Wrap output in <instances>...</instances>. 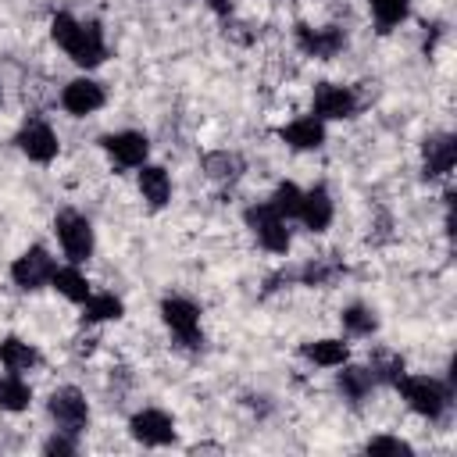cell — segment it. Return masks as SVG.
<instances>
[{"instance_id":"6da1fadb","label":"cell","mask_w":457,"mask_h":457,"mask_svg":"<svg viewBox=\"0 0 457 457\" xmlns=\"http://www.w3.org/2000/svg\"><path fill=\"white\" fill-rule=\"evenodd\" d=\"M50 39L79 71H96L111 57L107 32L96 18H79L71 11H57V14H50Z\"/></svg>"},{"instance_id":"7a4b0ae2","label":"cell","mask_w":457,"mask_h":457,"mask_svg":"<svg viewBox=\"0 0 457 457\" xmlns=\"http://www.w3.org/2000/svg\"><path fill=\"white\" fill-rule=\"evenodd\" d=\"M393 393L403 400V407L425 421H443L453 407V382L450 378H436V375H418V371H403L393 386Z\"/></svg>"},{"instance_id":"3957f363","label":"cell","mask_w":457,"mask_h":457,"mask_svg":"<svg viewBox=\"0 0 457 457\" xmlns=\"http://www.w3.org/2000/svg\"><path fill=\"white\" fill-rule=\"evenodd\" d=\"M164 332L175 339L182 350H204V311L193 296L186 293H164L157 303Z\"/></svg>"},{"instance_id":"277c9868","label":"cell","mask_w":457,"mask_h":457,"mask_svg":"<svg viewBox=\"0 0 457 457\" xmlns=\"http://www.w3.org/2000/svg\"><path fill=\"white\" fill-rule=\"evenodd\" d=\"M243 225H246V232L253 236V243H257L261 250H268L271 257H286V253H289V246H293V228H289V221H286L268 200L246 204V207H243Z\"/></svg>"},{"instance_id":"5b68a950","label":"cell","mask_w":457,"mask_h":457,"mask_svg":"<svg viewBox=\"0 0 457 457\" xmlns=\"http://www.w3.org/2000/svg\"><path fill=\"white\" fill-rule=\"evenodd\" d=\"M54 239H57L64 261H71V264H89L96 253V228H93L89 214H82L75 207H61L54 214Z\"/></svg>"},{"instance_id":"8992f818","label":"cell","mask_w":457,"mask_h":457,"mask_svg":"<svg viewBox=\"0 0 457 457\" xmlns=\"http://www.w3.org/2000/svg\"><path fill=\"white\" fill-rule=\"evenodd\" d=\"M57 257H54V250L50 246H43V243H29L14 261H11V268H7V278H11V286L18 289V293H43V289H50V278H54V271H57Z\"/></svg>"},{"instance_id":"52a82bcc","label":"cell","mask_w":457,"mask_h":457,"mask_svg":"<svg viewBox=\"0 0 457 457\" xmlns=\"http://www.w3.org/2000/svg\"><path fill=\"white\" fill-rule=\"evenodd\" d=\"M14 150L25 157V161H32V164H54L57 161V154H61V136H57V129L50 125V118L46 114H39V111H32V114H25L21 118V125L14 129Z\"/></svg>"},{"instance_id":"ba28073f","label":"cell","mask_w":457,"mask_h":457,"mask_svg":"<svg viewBox=\"0 0 457 457\" xmlns=\"http://www.w3.org/2000/svg\"><path fill=\"white\" fill-rule=\"evenodd\" d=\"M96 146H100V154L107 157V164L114 171H136L139 164L150 161V150H154V143H150V136L143 129H114V132H104L96 139Z\"/></svg>"},{"instance_id":"9c48e42d","label":"cell","mask_w":457,"mask_h":457,"mask_svg":"<svg viewBox=\"0 0 457 457\" xmlns=\"http://www.w3.org/2000/svg\"><path fill=\"white\" fill-rule=\"evenodd\" d=\"M346 29L343 25H311V21H296L293 25V46L300 57L311 61H336L346 50Z\"/></svg>"},{"instance_id":"30bf717a","label":"cell","mask_w":457,"mask_h":457,"mask_svg":"<svg viewBox=\"0 0 457 457\" xmlns=\"http://www.w3.org/2000/svg\"><path fill=\"white\" fill-rule=\"evenodd\" d=\"M357 111H361V96L350 82H332V79L314 82L311 114H318L325 125L328 121H350V118H357Z\"/></svg>"},{"instance_id":"8fae6325","label":"cell","mask_w":457,"mask_h":457,"mask_svg":"<svg viewBox=\"0 0 457 457\" xmlns=\"http://www.w3.org/2000/svg\"><path fill=\"white\" fill-rule=\"evenodd\" d=\"M46 418L54 421V428L71 432V436H82L89 428V400H86V393L79 386H71V382L50 389V396H46Z\"/></svg>"},{"instance_id":"7c38bea8","label":"cell","mask_w":457,"mask_h":457,"mask_svg":"<svg viewBox=\"0 0 457 457\" xmlns=\"http://www.w3.org/2000/svg\"><path fill=\"white\" fill-rule=\"evenodd\" d=\"M57 104L68 118H93L104 104H107V89L100 79H93L89 71H79L75 79H68L57 93Z\"/></svg>"},{"instance_id":"4fadbf2b","label":"cell","mask_w":457,"mask_h":457,"mask_svg":"<svg viewBox=\"0 0 457 457\" xmlns=\"http://www.w3.org/2000/svg\"><path fill=\"white\" fill-rule=\"evenodd\" d=\"M129 436H132V443H139L146 450H164V446H175L179 428L164 407H139L129 418Z\"/></svg>"},{"instance_id":"5bb4252c","label":"cell","mask_w":457,"mask_h":457,"mask_svg":"<svg viewBox=\"0 0 457 457\" xmlns=\"http://www.w3.org/2000/svg\"><path fill=\"white\" fill-rule=\"evenodd\" d=\"M275 136H278V143L286 146V150H293V154H314V150H321L325 143H328V125L318 118V114H296V118H289L286 125H278L275 129Z\"/></svg>"},{"instance_id":"9a60e30c","label":"cell","mask_w":457,"mask_h":457,"mask_svg":"<svg viewBox=\"0 0 457 457\" xmlns=\"http://www.w3.org/2000/svg\"><path fill=\"white\" fill-rule=\"evenodd\" d=\"M457 164V136L453 132H428L421 139V179L446 182Z\"/></svg>"},{"instance_id":"2e32d148","label":"cell","mask_w":457,"mask_h":457,"mask_svg":"<svg viewBox=\"0 0 457 457\" xmlns=\"http://www.w3.org/2000/svg\"><path fill=\"white\" fill-rule=\"evenodd\" d=\"M296 221L303 225V232L311 236H325L336 221V200H332V189L325 182H311L300 196V211H296Z\"/></svg>"},{"instance_id":"e0dca14e","label":"cell","mask_w":457,"mask_h":457,"mask_svg":"<svg viewBox=\"0 0 457 457\" xmlns=\"http://www.w3.org/2000/svg\"><path fill=\"white\" fill-rule=\"evenodd\" d=\"M136 193L143 200L146 211H164L171 204V193H175V182H171V171L157 161H146L136 168Z\"/></svg>"},{"instance_id":"ac0fdd59","label":"cell","mask_w":457,"mask_h":457,"mask_svg":"<svg viewBox=\"0 0 457 457\" xmlns=\"http://www.w3.org/2000/svg\"><path fill=\"white\" fill-rule=\"evenodd\" d=\"M296 353H300L311 368H325V371H336L339 364H346V361L353 357L346 336H318V339H303V343L296 346Z\"/></svg>"},{"instance_id":"d6986e66","label":"cell","mask_w":457,"mask_h":457,"mask_svg":"<svg viewBox=\"0 0 457 457\" xmlns=\"http://www.w3.org/2000/svg\"><path fill=\"white\" fill-rule=\"evenodd\" d=\"M121 318H125V300L111 289H93L79 303V325L82 328H100V325H111V321H121Z\"/></svg>"},{"instance_id":"ffe728a7","label":"cell","mask_w":457,"mask_h":457,"mask_svg":"<svg viewBox=\"0 0 457 457\" xmlns=\"http://www.w3.org/2000/svg\"><path fill=\"white\" fill-rule=\"evenodd\" d=\"M336 389H339V396H343L350 407H364L378 386H375V378H371V368H368V364H357V361L350 357L346 364L336 368Z\"/></svg>"},{"instance_id":"44dd1931","label":"cell","mask_w":457,"mask_h":457,"mask_svg":"<svg viewBox=\"0 0 457 457\" xmlns=\"http://www.w3.org/2000/svg\"><path fill=\"white\" fill-rule=\"evenodd\" d=\"M39 364H43V353H39V346H36L32 339L14 336V332L0 339V368H4V371L29 375V371H36Z\"/></svg>"},{"instance_id":"7402d4cb","label":"cell","mask_w":457,"mask_h":457,"mask_svg":"<svg viewBox=\"0 0 457 457\" xmlns=\"http://www.w3.org/2000/svg\"><path fill=\"white\" fill-rule=\"evenodd\" d=\"M200 171H204V179H211L214 186H232V182H239V175L246 171V164H243V157H239L236 150L218 146V150L200 154Z\"/></svg>"},{"instance_id":"603a6c76","label":"cell","mask_w":457,"mask_h":457,"mask_svg":"<svg viewBox=\"0 0 457 457\" xmlns=\"http://www.w3.org/2000/svg\"><path fill=\"white\" fill-rule=\"evenodd\" d=\"M50 289H54L61 300H68L71 307H79V303L93 293V282H89V275H86V264H71V261L57 264V271H54V278H50Z\"/></svg>"},{"instance_id":"cb8c5ba5","label":"cell","mask_w":457,"mask_h":457,"mask_svg":"<svg viewBox=\"0 0 457 457\" xmlns=\"http://www.w3.org/2000/svg\"><path fill=\"white\" fill-rule=\"evenodd\" d=\"M296 271V286H311V289H328V286H336L339 278H343V271H346V264L339 261V257H307L300 268H293Z\"/></svg>"},{"instance_id":"d4e9b609","label":"cell","mask_w":457,"mask_h":457,"mask_svg":"<svg viewBox=\"0 0 457 457\" xmlns=\"http://www.w3.org/2000/svg\"><path fill=\"white\" fill-rule=\"evenodd\" d=\"M364 364L371 368V378H375V386H378V389H393V386H396V378L407 371L403 353H400V350H389V346H375V350L368 353V361H364Z\"/></svg>"},{"instance_id":"484cf974","label":"cell","mask_w":457,"mask_h":457,"mask_svg":"<svg viewBox=\"0 0 457 457\" xmlns=\"http://www.w3.org/2000/svg\"><path fill=\"white\" fill-rule=\"evenodd\" d=\"M32 382L29 375H14V371H4L0 375V411L4 414H25L32 407Z\"/></svg>"},{"instance_id":"4316f807","label":"cell","mask_w":457,"mask_h":457,"mask_svg":"<svg viewBox=\"0 0 457 457\" xmlns=\"http://www.w3.org/2000/svg\"><path fill=\"white\" fill-rule=\"evenodd\" d=\"M339 328L346 339H371L378 332V314L368 303H346L339 311Z\"/></svg>"},{"instance_id":"83f0119b","label":"cell","mask_w":457,"mask_h":457,"mask_svg":"<svg viewBox=\"0 0 457 457\" xmlns=\"http://www.w3.org/2000/svg\"><path fill=\"white\" fill-rule=\"evenodd\" d=\"M364 4L375 21V32H382V36L396 32L411 18V7H414V0H364Z\"/></svg>"},{"instance_id":"f1b7e54d","label":"cell","mask_w":457,"mask_h":457,"mask_svg":"<svg viewBox=\"0 0 457 457\" xmlns=\"http://www.w3.org/2000/svg\"><path fill=\"white\" fill-rule=\"evenodd\" d=\"M300 196H303V186H296L293 179H282V182H275V189L268 193V204L293 225V221H296V211H300Z\"/></svg>"},{"instance_id":"f546056e","label":"cell","mask_w":457,"mask_h":457,"mask_svg":"<svg viewBox=\"0 0 457 457\" xmlns=\"http://www.w3.org/2000/svg\"><path fill=\"white\" fill-rule=\"evenodd\" d=\"M39 450H43L46 457H75V453H79V436L54 428V432L43 439V446H39Z\"/></svg>"},{"instance_id":"4dcf8cb0","label":"cell","mask_w":457,"mask_h":457,"mask_svg":"<svg viewBox=\"0 0 457 457\" xmlns=\"http://www.w3.org/2000/svg\"><path fill=\"white\" fill-rule=\"evenodd\" d=\"M364 453H403V457H411V453H414V446H411L403 436L378 432V436H371V439L364 443Z\"/></svg>"},{"instance_id":"1f68e13d","label":"cell","mask_w":457,"mask_h":457,"mask_svg":"<svg viewBox=\"0 0 457 457\" xmlns=\"http://www.w3.org/2000/svg\"><path fill=\"white\" fill-rule=\"evenodd\" d=\"M0 104H4V86H0Z\"/></svg>"}]
</instances>
